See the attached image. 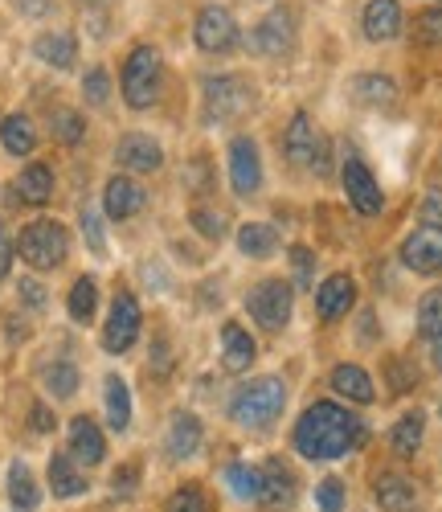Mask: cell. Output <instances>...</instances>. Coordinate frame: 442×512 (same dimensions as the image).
Returning a JSON list of instances; mask_svg holds the SVG:
<instances>
[{"label": "cell", "mask_w": 442, "mask_h": 512, "mask_svg": "<svg viewBox=\"0 0 442 512\" xmlns=\"http://www.w3.org/2000/svg\"><path fill=\"white\" fill-rule=\"evenodd\" d=\"M365 443V422L357 414H348L336 402H316L307 406L303 418L295 422V451L312 463H328L348 455L352 447Z\"/></svg>", "instance_id": "obj_1"}, {"label": "cell", "mask_w": 442, "mask_h": 512, "mask_svg": "<svg viewBox=\"0 0 442 512\" xmlns=\"http://www.w3.org/2000/svg\"><path fill=\"white\" fill-rule=\"evenodd\" d=\"M283 406H287V386H283V377H254L250 386H242L238 394H234V402H230V418L238 422V426H271L279 414H283Z\"/></svg>", "instance_id": "obj_2"}, {"label": "cell", "mask_w": 442, "mask_h": 512, "mask_svg": "<svg viewBox=\"0 0 442 512\" xmlns=\"http://www.w3.org/2000/svg\"><path fill=\"white\" fill-rule=\"evenodd\" d=\"M160 78H164V62L156 46H136L123 62V99L127 107H152L160 99Z\"/></svg>", "instance_id": "obj_3"}, {"label": "cell", "mask_w": 442, "mask_h": 512, "mask_svg": "<svg viewBox=\"0 0 442 512\" xmlns=\"http://www.w3.org/2000/svg\"><path fill=\"white\" fill-rule=\"evenodd\" d=\"M17 250L21 259L33 267V271H54L62 267L66 250H70V238H66V226L54 222V218H41V222H29L17 238Z\"/></svg>", "instance_id": "obj_4"}, {"label": "cell", "mask_w": 442, "mask_h": 512, "mask_svg": "<svg viewBox=\"0 0 442 512\" xmlns=\"http://www.w3.org/2000/svg\"><path fill=\"white\" fill-rule=\"evenodd\" d=\"M205 119L209 123H230V119H242L254 103V91L250 82L238 78V74H217V78H205Z\"/></svg>", "instance_id": "obj_5"}, {"label": "cell", "mask_w": 442, "mask_h": 512, "mask_svg": "<svg viewBox=\"0 0 442 512\" xmlns=\"http://www.w3.org/2000/svg\"><path fill=\"white\" fill-rule=\"evenodd\" d=\"M291 287L283 279H262L250 287L246 295V312L254 316L258 328H267V332H283L287 320H291Z\"/></svg>", "instance_id": "obj_6"}, {"label": "cell", "mask_w": 442, "mask_h": 512, "mask_svg": "<svg viewBox=\"0 0 442 512\" xmlns=\"http://www.w3.org/2000/svg\"><path fill=\"white\" fill-rule=\"evenodd\" d=\"M283 156L291 164H303V168H316V173H328V140L320 136V127L307 119L303 111L287 123L283 132Z\"/></svg>", "instance_id": "obj_7"}, {"label": "cell", "mask_w": 442, "mask_h": 512, "mask_svg": "<svg viewBox=\"0 0 442 512\" xmlns=\"http://www.w3.org/2000/svg\"><path fill=\"white\" fill-rule=\"evenodd\" d=\"M193 37L205 54H230L238 46V21L226 5H205L197 13V25H193Z\"/></svg>", "instance_id": "obj_8"}, {"label": "cell", "mask_w": 442, "mask_h": 512, "mask_svg": "<svg viewBox=\"0 0 442 512\" xmlns=\"http://www.w3.org/2000/svg\"><path fill=\"white\" fill-rule=\"evenodd\" d=\"M140 324H144V316H140L136 295L119 291L115 304H111V316H107V328H103V349H107V353H127L131 345H136Z\"/></svg>", "instance_id": "obj_9"}, {"label": "cell", "mask_w": 442, "mask_h": 512, "mask_svg": "<svg viewBox=\"0 0 442 512\" xmlns=\"http://www.w3.org/2000/svg\"><path fill=\"white\" fill-rule=\"evenodd\" d=\"M340 181H344V193H348V201H352V209H357V213H365V218H373V213H381V205H385L381 185L373 181L369 164H365L361 156H348V160H344V168H340Z\"/></svg>", "instance_id": "obj_10"}, {"label": "cell", "mask_w": 442, "mask_h": 512, "mask_svg": "<svg viewBox=\"0 0 442 512\" xmlns=\"http://www.w3.org/2000/svg\"><path fill=\"white\" fill-rule=\"evenodd\" d=\"M291 41H295V17L287 13V9H275V13H267L254 29H250V41L246 46L254 50V54H262V58H283L287 50H291Z\"/></svg>", "instance_id": "obj_11"}, {"label": "cell", "mask_w": 442, "mask_h": 512, "mask_svg": "<svg viewBox=\"0 0 442 512\" xmlns=\"http://www.w3.org/2000/svg\"><path fill=\"white\" fill-rule=\"evenodd\" d=\"M402 263L414 275H438L442 271V226H422L402 242Z\"/></svg>", "instance_id": "obj_12"}, {"label": "cell", "mask_w": 442, "mask_h": 512, "mask_svg": "<svg viewBox=\"0 0 442 512\" xmlns=\"http://www.w3.org/2000/svg\"><path fill=\"white\" fill-rule=\"evenodd\" d=\"M230 185L238 197H250L262 185V156H258V144L250 136H238L230 144Z\"/></svg>", "instance_id": "obj_13"}, {"label": "cell", "mask_w": 442, "mask_h": 512, "mask_svg": "<svg viewBox=\"0 0 442 512\" xmlns=\"http://www.w3.org/2000/svg\"><path fill=\"white\" fill-rule=\"evenodd\" d=\"M148 205V193L131 181V177H111L107 189H103V209H107V218L115 222H127V218H136V213Z\"/></svg>", "instance_id": "obj_14"}, {"label": "cell", "mask_w": 442, "mask_h": 512, "mask_svg": "<svg viewBox=\"0 0 442 512\" xmlns=\"http://www.w3.org/2000/svg\"><path fill=\"white\" fill-rule=\"evenodd\" d=\"M115 160L127 168V173H156V168L164 164V152H160V144H156L152 136L131 132V136H123V140H119Z\"/></svg>", "instance_id": "obj_15"}, {"label": "cell", "mask_w": 442, "mask_h": 512, "mask_svg": "<svg viewBox=\"0 0 442 512\" xmlns=\"http://www.w3.org/2000/svg\"><path fill=\"white\" fill-rule=\"evenodd\" d=\"M70 455H74V463H86V467H95V463L107 459V439H103V431L95 426V418L78 414L70 422Z\"/></svg>", "instance_id": "obj_16"}, {"label": "cell", "mask_w": 442, "mask_h": 512, "mask_svg": "<svg viewBox=\"0 0 442 512\" xmlns=\"http://www.w3.org/2000/svg\"><path fill=\"white\" fill-rule=\"evenodd\" d=\"M352 300H357V283H352L348 275H328L320 287H316V312L320 320H340Z\"/></svg>", "instance_id": "obj_17"}, {"label": "cell", "mask_w": 442, "mask_h": 512, "mask_svg": "<svg viewBox=\"0 0 442 512\" xmlns=\"http://www.w3.org/2000/svg\"><path fill=\"white\" fill-rule=\"evenodd\" d=\"M373 496L385 512H414L418 508V488L414 480L406 476H397V472H381L377 484H373Z\"/></svg>", "instance_id": "obj_18"}, {"label": "cell", "mask_w": 442, "mask_h": 512, "mask_svg": "<svg viewBox=\"0 0 442 512\" xmlns=\"http://www.w3.org/2000/svg\"><path fill=\"white\" fill-rule=\"evenodd\" d=\"M254 340H250V332L242 328V324H221V365H226L230 373H242V369H250V361H254Z\"/></svg>", "instance_id": "obj_19"}, {"label": "cell", "mask_w": 442, "mask_h": 512, "mask_svg": "<svg viewBox=\"0 0 442 512\" xmlns=\"http://www.w3.org/2000/svg\"><path fill=\"white\" fill-rule=\"evenodd\" d=\"M197 447H201V418L197 414H172L168 439H164L168 459H189Z\"/></svg>", "instance_id": "obj_20"}, {"label": "cell", "mask_w": 442, "mask_h": 512, "mask_svg": "<svg viewBox=\"0 0 442 512\" xmlns=\"http://www.w3.org/2000/svg\"><path fill=\"white\" fill-rule=\"evenodd\" d=\"M258 472H262V500L267 504L287 508L295 500V476H291V467H283V459H267Z\"/></svg>", "instance_id": "obj_21"}, {"label": "cell", "mask_w": 442, "mask_h": 512, "mask_svg": "<svg viewBox=\"0 0 442 512\" xmlns=\"http://www.w3.org/2000/svg\"><path fill=\"white\" fill-rule=\"evenodd\" d=\"M397 29H402V5H397V0H369L365 37L369 41H389V37H397Z\"/></svg>", "instance_id": "obj_22"}, {"label": "cell", "mask_w": 442, "mask_h": 512, "mask_svg": "<svg viewBox=\"0 0 442 512\" xmlns=\"http://www.w3.org/2000/svg\"><path fill=\"white\" fill-rule=\"evenodd\" d=\"M33 54L54 70H70L78 62V41H74V33H46L33 41Z\"/></svg>", "instance_id": "obj_23"}, {"label": "cell", "mask_w": 442, "mask_h": 512, "mask_svg": "<svg viewBox=\"0 0 442 512\" xmlns=\"http://www.w3.org/2000/svg\"><path fill=\"white\" fill-rule=\"evenodd\" d=\"M17 197L25 205H46L54 197V173H50V164H29L25 173L17 177Z\"/></svg>", "instance_id": "obj_24"}, {"label": "cell", "mask_w": 442, "mask_h": 512, "mask_svg": "<svg viewBox=\"0 0 442 512\" xmlns=\"http://www.w3.org/2000/svg\"><path fill=\"white\" fill-rule=\"evenodd\" d=\"M332 390L336 394H344L348 402H361V406H369L377 394H373V381H369V373L361 369V365H340L336 373H332Z\"/></svg>", "instance_id": "obj_25"}, {"label": "cell", "mask_w": 442, "mask_h": 512, "mask_svg": "<svg viewBox=\"0 0 442 512\" xmlns=\"http://www.w3.org/2000/svg\"><path fill=\"white\" fill-rule=\"evenodd\" d=\"M0 144H5L9 156H29L37 148V132L29 115H5L0 119Z\"/></svg>", "instance_id": "obj_26"}, {"label": "cell", "mask_w": 442, "mask_h": 512, "mask_svg": "<svg viewBox=\"0 0 442 512\" xmlns=\"http://www.w3.org/2000/svg\"><path fill=\"white\" fill-rule=\"evenodd\" d=\"M422 431H426V414H422V410L402 414V418H397V426H393V435H389L393 451L402 455V459H414L418 447H422Z\"/></svg>", "instance_id": "obj_27"}, {"label": "cell", "mask_w": 442, "mask_h": 512, "mask_svg": "<svg viewBox=\"0 0 442 512\" xmlns=\"http://www.w3.org/2000/svg\"><path fill=\"white\" fill-rule=\"evenodd\" d=\"M238 250L250 254V259H271V254L279 250L275 226H267V222H246V226L238 230Z\"/></svg>", "instance_id": "obj_28"}, {"label": "cell", "mask_w": 442, "mask_h": 512, "mask_svg": "<svg viewBox=\"0 0 442 512\" xmlns=\"http://www.w3.org/2000/svg\"><path fill=\"white\" fill-rule=\"evenodd\" d=\"M9 504H13L17 512H37V504H41L37 480H33V472H29L21 459L9 467Z\"/></svg>", "instance_id": "obj_29"}, {"label": "cell", "mask_w": 442, "mask_h": 512, "mask_svg": "<svg viewBox=\"0 0 442 512\" xmlns=\"http://www.w3.org/2000/svg\"><path fill=\"white\" fill-rule=\"evenodd\" d=\"M50 488H54V496H62V500L86 492V476L74 467L70 455H50Z\"/></svg>", "instance_id": "obj_30"}, {"label": "cell", "mask_w": 442, "mask_h": 512, "mask_svg": "<svg viewBox=\"0 0 442 512\" xmlns=\"http://www.w3.org/2000/svg\"><path fill=\"white\" fill-rule=\"evenodd\" d=\"M103 394H107V422H111V431H127V422H131V394H127V381L119 373H111L103 381Z\"/></svg>", "instance_id": "obj_31"}, {"label": "cell", "mask_w": 442, "mask_h": 512, "mask_svg": "<svg viewBox=\"0 0 442 512\" xmlns=\"http://www.w3.org/2000/svg\"><path fill=\"white\" fill-rule=\"evenodd\" d=\"M352 95H357L361 103H369V107H389V103L397 99V87H393V78L361 74L357 82H352Z\"/></svg>", "instance_id": "obj_32"}, {"label": "cell", "mask_w": 442, "mask_h": 512, "mask_svg": "<svg viewBox=\"0 0 442 512\" xmlns=\"http://www.w3.org/2000/svg\"><path fill=\"white\" fill-rule=\"evenodd\" d=\"M226 484L234 488L238 500H262V472L246 463H230L226 467Z\"/></svg>", "instance_id": "obj_33"}, {"label": "cell", "mask_w": 442, "mask_h": 512, "mask_svg": "<svg viewBox=\"0 0 442 512\" xmlns=\"http://www.w3.org/2000/svg\"><path fill=\"white\" fill-rule=\"evenodd\" d=\"M418 332L426 340H438L442 336V287H434V291L422 295V304H418Z\"/></svg>", "instance_id": "obj_34"}, {"label": "cell", "mask_w": 442, "mask_h": 512, "mask_svg": "<svg viewBox=\"0 0 442 512\" xmlns=\"http://www.w3.org/2000/svg\"><path fill=\"white\" fill-rule=\"evenodd\" d=\"M95 304H99V287H95V279H78V283L70 287V316H74L78 324H91Z\"/></svg>", "instance_id": "obj_35"}, {"label": "cell", "mask_w": 442, "mask_h": 512, "mask_svg": "<svg viewBox=\"0 0 442 512\" xmlns=\"http://www.w3.org/2000/svg\"><path fill=\"white\" fill-rule=\"evenodd\" d=\"M46 386H50L54 398H74L78 394V369L70 361H54L46 369Z\"/></svg>", "instance_id": "obj_36"}, {"label": "cell", "mask_w": 442, "mask_h": 512, "mask_svg": "<svg viewBox=\"0 0 442 512\" xmlns=\"http://www.w3.org/2000/svg\"><path fill=\"white\" fill-rule=\"evenodd\" d=\"M50 123H54V136H58L62 144H78V140H82V132H86V123H82V115H78V111H54V115H50Z\"/></svg>", "instance_id": "obj_37"}, {"label": "cell", "mask_w": 442, "mask_h": 512, "mask_svg": "<svg viewBox=\"0 0 442 512\" xmlns=\"http://www.w3.org/2000/svg\"><path fill=\"white\" fill-rule=\"evenodd\" d=\"M168 512H205V492H201L197 484L176 488L172 500H168Z\"/></svg>", "instance_id": "obj_38"}, {"label": "cell", "mask_w": 442, "mask_h": 512, "mask_svg": "<svg viewBox=\"0 0 442 512\" xmlns=\"http://www.w3.org/2000/svg\"><path fill=\"white\" fill-rule=\"evenodd\" d=\"M82 95H86V103L103 107V103L111 99V78H107V70H91V74H86V82H82Z\"/></svg>", "instance_id": "obj_39"}, {"label": "cell", "mask_w": 442, "mask_h": 512, "mask_svg": "<svg viewBox=\"0 0 442 512\" xmlns=\"http://www.w3.org/2000/svg\"><path fill=\"white\" fill-rule=\"evenodd\" d=\"M193 226L205 234V238H226V218H221V213H213V209H205V205H197L193 209Z\"/></svg>", "instance_id": "obj_40"}, {"label": "cell", "mask_w": 442, "mask_h": 512, "mask_svg": "<svg viewBox=\"0 0 442 512\" xmlns=\"http://www.w3.org/2000/svg\"><path fill=\"white\" fill-rule=\"evenodd\" d=\"M316 504H320V512H344V484L340 480H324L316 488Z\"/></svg>", "instance_id": "obj_41"}, {"label": "cell", "mask_w": 442, "mask_h": 512, "mask_svg": "<svg viewBox=\"0 0 442 512\" xmlns=\"http://www.w3.org/2000/svg\"><path fill=\"white\" fill-rule=\"evenodd\" d=\"M418 37L426 41V46H438L442 50V9H426L418 17Z\"/></svg>", "instance_id": "obj_42"}, {"label": "cell", "mask_w": 442, "mask_h": 512, "mask_svg": "<svg viewBox=\"0 0 442 512\" xmlns=\"http://www.w3.org/2000/svg\"><path fill=\"white\" fill-rule=\"evenodd\" d=\"M82 234H86V246H91L95 254H107V238H103V226H99L95 209H82Z\"/></svg>", "instance_id": "obj_43"}, {"label": "cell", "mask_w": 442, "mask_h": 512, "mask_svg": "<svg viewBox=\"0 0 442 512\" xmlns=\"http://www.w3.org/2000/svg\"><path fill=\"white\" fill-rule=\"evenodd\" d=\"M414 381H418V373L406 365V357H397V361H389V386L397 390V394H402V390H410L414 386Z\"/></svg>", "instance_id": "obj_44"}, {"label": "cell", "mask_w": 442, "mask_h": 512, "mask_svg": "<svg viewBox=\"0 0 442 512\" xmlns=\"http://www.w3.org/2000/svg\"><path fill=\"white\" fill-rule=\"evenodd\" d=\"M140 484V463H127V467H119V472L111 476V488H115V496H131V488Z\"/></svg>", "instance_id": "obj_45"}, {"label": "cell", "mask_w": 442, "mask_h": 512, "mask_svg": "<svg viewBox=\"0 0 442 512\" xmlns=\"http://www.w3.org/2000/svg\"><path fill=\"white\" fill-rule=\"evenodd\" d=\"M422 222L426 226H442V189H426V197H422Z\"/></svg>", "instance_id": "obj_46"}, {"label": "cell", "mask_w": 442, "mask_h": 512, "mask_svg": "<svg viewBox=\"0 0 442 512\" xmlns=\"http://www.w3.org/2000/svg\"><path fill=\"white\" fill-rule=\"evenodd\" d=\"M291 259H295V275H299V283L307 287V283H312V250H307V246H295V250H291Z\"/></svg>", "instance_id": "obj_47"}, {"label": "cell", "mask_w": 442, "mask_h": 512, "mask_svg": "<svg viewBox=\"0 0 442 512\" xmlns=\"http://www.w3.org/2000/svg\"><path fill=\"white\" fill-rule=\"evenodd\" d=\"M29 426H33V431H37V435H50V431H54V414H50L46 406H41V402H37V406L29 410Z\"/></svg>", "instance_id": "obj_48"}, {"label": "cell", "mask_w": 442, "mask_h": 512, "mask_svg": "<svg viewBox=\"0 0 442 512\" xmlns=\"http://www.w3.org/2000/svg\"><path fill=\"white\" fill-rule=\"evenodd\" d=\"M21 295L29 308H46V287H37L33 279H21Z\"/></svg>", "instance_id": "obj_49"}, {"label": "cell", "mask_w": 442, "mask_h": 512, "mask_svg": "<svg viewBox=\"0 0 442 512\" xmlns=\"http://www.w3.org/2000/svg\"><path fill=\"white\" fill-rule=\"evenodd\" d=\"M9 263H13V242H9V234H0V279L9 275Z\"/></svg>", "instance_id": "obj_50"}, {"label": "cell", "mask_w": 442, "mask_h": 512, "mask_svg": "<svg viewBox=\"0 0 442 512\" xmlns=\"http://www.w3.org/2000/svg\"><path fill=\"white\" fill-rule=\"evenodd\" d=\"M21 9H25L29 17H37V13H46L50 5H46V0H21Z\"/></svg>", "instance_id": "obj_51"}, {"label": "cell", "mask_w": 442, "mask_h": 512, "mask_svg": "<svg viewBox=\"0 0 442 512\" xmlns=\"http://www.w3.org/2000/svg\"><path fill=\"white\" fill-rule=\"evenodd\" d=\"M434 365H438V369H442V336H438V340H434Z\"/></svg>", "instance_id": "obj_52"}, {"label": "cell", "mask_w": 442, "mask_h": 512, "mask_svg": "<svg viewBox=\"0 0 442 512\" xmlns=\"http://www.w3.org/2000/svg\"><path fill=\"white\" fill-rule=\"evenodd\" d=\"M86 5H99V0H86Z\"/></svg>", "instance_id": "obj_53"}, {"label": "cell", "mask_w": 442, "mask_h": 512, "mask_svg": "<svg viewBox=\"0 0 442 512\" xmlns=\"http://www.w3.org/2000/svg\"><path fill=\"white\" fill-rule=\"evenodd\" d=\"M438 414H442V410H438Z\"/></svg>", "instance_id": "obj_54"}]
</instances>
